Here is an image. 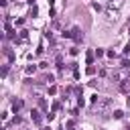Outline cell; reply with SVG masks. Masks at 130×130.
<instances>
[{
    "label": "cell",
    "instance_id": "obj_1",
    "mask_svg": "<svg viewBox=\"0 0 130 130\" xmlns=\"http://www.w3.org/2000/svg\"><path fill=\"white\" fill-rule=\"evenodd\" d=\"M110 106H112V100H102L100 106H98V110H106V108H110Z\"/></svg>",
    "mask_w": 130,
    "mask_h": 130
},
{
    "label": "cell",
    "instance_id": "obj_2",
    "mask_svg": "<svg viewBox=\"0 0 130 130\" xmlns=\"http://www.w3.org/2000/svg\"><path fill=\"white\" fill-rule=\"evenodd\" d=\"M30 118H32V122L41 124V114H39V110H32V112H30Z\"/></svg>",
    "mask_w": 130,
    "mask_h": 130
},
{
    "label": "cell",
    "instance_id": "obj_3",
    "mask_svg": "<svg viewBox=\"0 0 130 130\" xmlns=\"http://www.w3.org/2000/svg\"><path fill=\"white\" fill-rule=\"evenodd\" d=\"M20 108H22V100H14V102H12V110H14V112H18Z\"/></svg>",
    "mask_w": 130,
    "mask_h": 130
},
{
    "label": "cell",
    "instance_id": "obj_4",
    "mask_svg": "<svg viewBox=\"0 0 130 130\" xmlns=\"http://www.w3.org/2000/svg\"><path fill=\"white\" fill-rule=\"evenodd\" d=\"M93 55H95L93 51H87V57H85V59H87V65H91V61H93Z\"/></svg>",
    "mask_w": 130,
    "mask_h": 130
},
{
    "label": "cell",
    "instance_id": "obj_5",
    "mask_svg": "<svg viewBox=\"0 0 130 130\" xmlns=\"http://www.w3.org/2000/svg\"><path fill=\"white\" fill-rule=\"evenodd\" d=\"M57 67H59V69H63V57H61V55L57 57Z\"/></svg>",
    "mask_w": 130,
    "mask_h": 130
},
{
    "label": "cell",
    "instance_id": "obj_6",
    "mask_svg": "<svg viewBox=\"0 0 130 130\" xmlns=\"http://www.w3.org/2000/svg\"><path fill=\"white\" fill-rule=\"evenodd\" d=\"M49 93H51V95H55V93H57V87H55V85H51V87H49Z\"/></svg>",
    "mask_w": 130,
    "mask_h": 130
},
{
    "label": "cell",
    "instance_id": "obj_7",
    "mask_svg": "<svg viewBox=\"0 0 130 130\" xmlns=\"http://www.w3.org/2000/svg\"><path fill=\"white\" fill-rule=\"evenodd\" d=\"M35 69H37V67H35V65H30V67H26V73H35Z\"/></svg>",
    "mask_w": 130,
    "mask_h": 130
},
{
    "label": "cell",
    "instance_id": "obj_8",
    "mask_svg": "<svg viewBox=\"0 0 130 130\" xmlns=\"http://www.w3.org/2000/svg\"><path fill=\"white\" fill-rule=\"evenodd\" d=\"M85 71H87V75H93V71H95V69H93V67H91V65H89V67H87V69H85Z\"/></svg>",
    "mask_w": 130,
    "mask_h": 130
},
{
    "label": "cell",
    "instance_id": "obj_9",
    "mask_svg": "<svg viewBox=\"0 0 130 130\" xmlns=\"http://www.w3.org/2000/svg\"><path fill=\"white\" fill-rule=\"evenodd\" d=\"M122 114H124L122 110H116V112H114V116H116V118H122Z\"/></svg>",
    "mask_w": 130,
    "mask_h": 130
},
{
    "label": "cell",
    "instance_id": "obj_10",
    "mask_svg": "<svg viewBox=\"0 0 130 130\" xmlns=\"http://www.w3.org/2000/svg\"><path fill=\"white\" fill-rule=\"evenodd\" d=\"M128 53H130V43H128V45L124 47V55H128Z\"/></svg>",
    "mask_w": 130,
    "mask_h": 130
},
{
    "label": "cell",
    "instance_id": "obj_11",
    "mask_svg": "<svg viewBox=\"0 0 130 130\" xmlns=\"http://www.w3.org/2000/svg\"><path fill=\"white\" fill-rule=\"evenodd\" d=\"M128 106H130V95H128Z\"/></svg>",
    "mask_w": 130,
    "mask_h": 130
}]
</instances>
